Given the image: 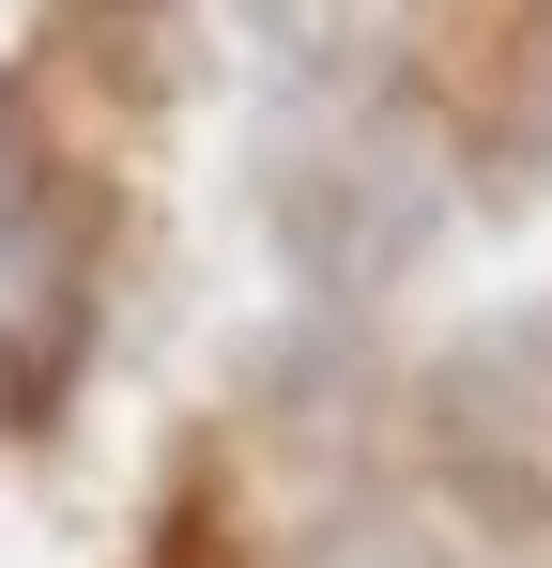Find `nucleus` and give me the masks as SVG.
I'll return each mask as SVG.
<instances>
[{
  "label": "nucleus",
  "mask_w": 552,
  "mask_h": 568,
  "mask_svg": "<svg viewBox=\"0 0 552 568\" xmlns=\"http://www.w3.org/2000/svg\"><path fill=\"white\" fill-rule=\"evenodd\" d=\"M323 568H446V554H430V538H399V523H368V538H338Z\"/></svg>",
  "instance_id": "2"
},
{
  "label": "nucleus",
  "mask_w": 552,
  "mask_h": 568,
  "mask_svg": "<svg viewBox=\"0 0 552 568\" xmlns=\"http://www.w3.org/2000/svg\"><path fill=\"white\" fill-rule=\"evenodd\" d=\"M276 215H292V262L323 292H368V277H399V262L430 246V154H415L399 123H354V139H323V154L276 185Z\"/></svg>",
  "instance_id": "1"
}]
</instances>
